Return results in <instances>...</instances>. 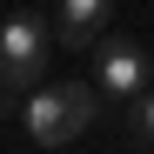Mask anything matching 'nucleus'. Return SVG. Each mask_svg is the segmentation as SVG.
<instances>
[{
  "instance_id": "1",
  "label": "nucleus",
  "mask_w": 154,
  "mask_h": 154,
  "mask_svg": "<svg viewBox=\"0 0 154 154\" xmlns=\"http://www.w3.org/2000/svg\"><path fill=\"white\" fill-rule=\"evenodd\" d=\"M47 54H54V40H47V20L40 14H14L7 27H0V81H7L14 94L40 87Z\"/></svg>"
},
{
  "instance_id": "2",
  "label": "nucleus",
  "mask_w": 154,
  "mask_h": 154,
  "mask_svg": "<svg viewBox=\"0 0 154 154\" xmlns=\"http://www.w3.org/2000/svg\"><path fill=\"white\" fill-rule=\"evenodd\" d=\"M147 81H154V60L134 40H94V87L100 94H147Z\"/></svg>"
},
{
  "instance_id": "3",
  "label": "nucleus",
  "mask_w": 154,
  "mask_h": 154,
  "mask_svg": "<svg viewBox=\"0 0 154 154\" xmlns=\"http://www.w3.org/2000/svg\"><path fill=\"white\" fill-rule=\"evenodd\" d=\"M27 134L40 141V147H67L81 127H74V114H67V94L60 87H40L34 100H27Z\"/></svg>"
},
{
  "instance_id": "4",
  "label": "nucleus",
  "mask_w": 154,
  "mask_h": 154,
  "mask_svg": "<svg viewBox=\"0 0 154 154\" xmlns=\"http://www.w3.org/2000/svg\"><path fill=\"white\" fill-rule=\"evenodd\" d=\"M107 20H114L107 0H60V40H67V47H94V40H107Z\"/></svg>"
},
{
  "instance_id": "5",
  "label": "nucleus",
  "mask_w": 154,
  "mask_h": 154,
  "mask_svg": "<svg viewBox=\"0 0 154 154\" xmlns=\"http://www.w3.org/2000/svg\"><path fill=\"white\" fill-rule=\"evenodd\" d=\"M60 94H67V114H74V127H87V121L100 114V87H74V81H67Z\"/></svg>"
},
{
  "instance_id": "6",
  "label": "nucleus",
  "mask_w": 154,
  "mask_h": 154,
  "mask_svg": "<svg viewBox=\"0 0 154 154\" xmlns=\"http://www.w3.org/2000/svg\"><path fill=\"white\" fill-rule=\"evenodd\" d=\"M134 134H141V141H147V147H154V94H147V100H141V114H134Z\"/></svg>"
}]
</instances>
